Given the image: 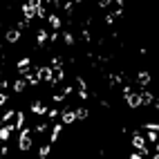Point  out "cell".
<instances>
[{
    "label": "cell",
    "instance_id": "11",
    "mask_svg": "<svg viewBox=\"0 0 159 159\" xmlns=\"http://www.w3.org/2000/svg\"><path fill=\"white\" fill-rule=\"evenodd\" d=\"M139 97H141V105H150L152 103V94L150 92H141Z\"/></svg>",
    "mask_w": 159,
    "mask_h": 159
},
{
    "label": "cell",
    "instance_id": "2",
    "mask_svg": "<svg viewBox=\"0 0 159 159\" xmlns=\"http://www.w3.org/2000/svg\"><path fill=\"white\" fill-rule=\"evenodd\" d=\"M29 148H31V130H29V128H25L23 132H20V139H18V150L27 152Z\"/></svg>",
    "mask_w": 159,
    "mask_h": 159
},
{
    "label": "cell",
    "instance_id": "10",
    "mask_svg": "<svg viewBox=\"0 0 159 159\" xmlns=\"http://www.w3.org/2000/svg\"><path fill=\"white\" fill-rule=\"evenodd\" d=\"M23 123H25V114L23 112H16V123H11L14 130H20V128H23Z\"/></svg>",
    "mask_w": 159,
    "mask_h": 159
},
{
    "label": "cell",
    "instance_id": "13",
    "mask_svg": "<svg viewBox=\"0 0 159 159\" xmlns=\"http://www.w3.org/2000/svg\"><path fill=\"white\" fill-rule=\"evenodd\" d=\"M36 34H38V36H36V40H38V45H43L45 40H47V31H43V29H38Z\"/></svg>",
    "mask_w": 159,
    "mask_h": 159
},
{
    "label": "cell",
    "instance_id": "23",
    "mask_svg": "<svg viewBox=\"0 0 159 159\" xmlns=\"http://www.w3.org/2000/svg\"><path fill=\"white\" fill-rule=\"evenodd\" d=\"M141 157H143L141 152H132V155H130V159H141Z\"/></svg>",
    "mask_w": 159,
    "mask_h": 159
},
{
    "label": "cell",
    "instance_id": "22",
    "mask_svg": "<svg viewBox=\"0 0 159 159\" xmlns=\"http://www.w3.org/2000/svg\"><path fill=\"white\" fill-rule=\"evenodd\" d=\"M5 103H7V94H0V108H2Z\"/></svg>",
    "mask_w": 159,
    "mask_h": 159
},
{
    "label": "cell",
    "instance_id": "15",
    "mask_svg": "<svg viewBox=\"0 0 159 159\" xmlns=\"http://www.w3.org/2000/svg\"><path fill=\"white\" fill-rule=\"evenodd\" d=\"M14 116H16V110H7V112L2 114V123H7V121H11Z\"/></svg>",
    "mask_w": 159,
    "mask_h": 159
},
{
    "label": "cell",
    "instance_id": "26",
    "mask_svg": "<svg viewBox=\"0 0 159 159\" xmlns=\"http://www.w3.org/2000/svg\"><path fill=\"white\" fill-rule=\"evenodd\" d=\"M116 2H119V5H123V2H125V0H116Z\"/></svg>",
    "mask_w": 159,
    "mask_h": 159
},
{
    "label": "cell",
    "instance_id": "28",
    "mask_svg": "<svg viewBox=\"0 0 159 159\" xmlns=\"http://www.w3.org/2000/svg\"><path fill=\"white\" fill-rule=\"evenodd\" d=\"M79 2H83V0H79Z\"/></svg>",
    "mask_w": 159,
    "mask_h": 159
},
{
    "label": "cell",
    "instance_id": "27",
    "mask_svg": "<svg viewBox=\"0 0 159 159\" xmlns=\"http://www.w3.org/2000/svg\"><path fill=\"white\" fill-rule=\"evenodd\" d=\"M38 159H47V157H38Z\"/></svg>",
    "mask_w": 159,
    "mask_h": 159
},
{
    "label": "cell",
    "instance_id": "12",
    "mask_svg": "<svg viewBox=\"0 0 159 159\" xmlns=\"http://www.w3.org/2000/svg\"><path fill=\"white\" fill-rule=\"evenodd\" d=\"M29 63H31V61H29L27 56H25V58H20V61H18V70H20V72H27V67H29Z\"/></svg>",
    "mask_w": 159,
    "mask_h": 159
},
{
    "label": "cell",
    "instance_id": "25",
    "mask_svg": "<svg viewBox=\"0 0 159 159\" xmlns=\"http://www.w3.org/2000/svg\"><path fill=\"white\" fill-rule=\"evenodd\" d=\"M155 148H157V152H159V141H157V143H155Z\"/></svg>",
    "mask_w": 159,
    "mask_h": 159
},
{
    "label": "cell",
    "instance_id": "7",
    "mask_svg": "<svg viewBox=\"0 0 159 159\" xmlns=\"http://www.w3.org/2000/svg\"><path fill=\"white\" fill-rule=\"evenodd\" d=\"M18 38H20V29H9L7 31V40L9 43H16Z\"/></svg>",
    "mask_w": 159,
    "mask_h": 159
},
{
    "label": "cell",
    "instance_id": "18",
    "mask_svg": "<svg viewBox=\"0 0 159 159\" xmlns=\"http://www.w3.org/2000/svg\"><path fill=\"white\" fill-rule=\"evenodd\" d=\"M76 119H88V108H79L76 110Z\"/></svg>",
    "mask_w": 159,
    "mask_h": 159
},
{
    "label": "cell",
    "instance_id": "4",
    "mask_svg": "<svg viewBox=\"0 0 159 159\" xmlns=\"http://www.w3.org/2000/svg\"><path fill=\"white\" fill-rule=\"evenodd\" d=\"M11 132H14V125H11V123H9V125H2V128H0V141H9Z\"/></svg>",
    "mask_w": 159,
    "mask_h": 159
},
{
    "label": "cell",
    "instance_id": "8",
    "mask_svg": "<svg viewBox=\"0 0 159 159\" xmlns=\"http://www.w3.org/2000/svg\"><path fill=\"white\" fill-rule=\"evenodd\" d=\"M137 79H139V83H141V85H148V83H150V74H148L146 70H141L139 74H137Z\"/></svg>",
    "mask_w": 159,
    "mask_h": 159
},
{
    "label": "cell",
    "instance_id": "9",
    "mask_svg": "<svg viewBox=\"0 0 159 159\" xmlns=\"http://www.w3.org/2000/svg\"><path fill=\"white\" fill-rule=\"evenodd\" d=\"M31 112H36V114H47V108H45V105L43 103H31Z\"/></svg>",
    "mask_w": 159,
    "mask_h": 159
},
{
    "label": "cell",
    "instance_id": "20",
    "mask_svg": "<svg viewBox=\"0 0 159 159\" xmlns=\"http://www.w3.org/2000/svg\"><path fill=\"white\" fill-rule=\"evenodd\" d=\"M58 114H61V110H56V108H52V110H47V116H49V119H56Z\"/></svg>",
    "mask_w": 159,
    "mask_h": 159
},
{
    "label": "cell",
    "instance_id": "3",
    "mask_svg": "<svg viewBox=\"0 0 159 159\" xmlns=\"http://www.w3.org/2000/svg\"><path fill=\"white\" fill-rule=\"evenodd\" d=\"M76 121V112L74 110H63L61 112V123H74Z\"/></svg>",
    "mask_w": 159,
    "mask_h": 159
},
{
    "label": "cell",
    "instance_id": "5",
    "mask_svg": "<svg viewBox=\"0 0 159 159\" xmlns=\"http://www.w3.org/2000/svg\"><path fill=\"white\" fill-rule=\"evenodd\" d=\"M125 101H128L130 108H139V105H141V97H139V94H128Z\"/></svg>",
    "mask_w": 159,
    "mask_h": 159
},
{
    "label": "cell",
    "instance_id": "19",
    "mask_svg": "<svg viewBox=\"0 0 159 159\" xmlns=\"http://www.w3.org/2000/svg\"><path fill=\"white\" fill-rule=\"evenodd\" d=\"M25 90V81H16L14 83V92H23Z\"/></svg>",
    "mask_w": 159,
    "mask_h": 159
},
{
    "label": "cell",
    "instance_id": "24",
    "mask_svg": "<svg viewBox=\"0 0 159 159\" xmlns=\"http://www.w3.org/2000/svg\"><path fill=\"white\" fill-rule=\"evenodd\" d=\"M152 159H159V152H155V155H152Z\"/></svg>",
    "mask_w": 159,
    "mask_h": 159
},
{
    "label": "cell",
    "instance_id": "6",
    "mask_svg": "<svg viewBox=\"0 0 159 159\" xmlns=\"http://www.w3.org/2000/svg\"><path fill=\"white\" fill-rule=\"evenodd\" d=\"M61 132H63V123H54V130H52V137H49V143H54V141H58V137H61Z\"/></svg>",
    "mask_w": 159,
    "mask_h": 159
},
{
    "label": "cell",
    "instance_id": "16",
    "mask_svg": "<svg viewBox=\"0 0 159 159\" xmlns=\"http://www.w3.org/2000/svg\"><path fill=\"white\" fill-rule=\"evenodd\" d=\"M49 150H52V143H45V146H40L38 155H40V157H47V155H49Z\"/></svg>",
    "mask_w": 159,
    "mask_h": 159
},
{
    "label": "cell",
    "instance_id": "1",
    "mask_svg": "<svg viewBox=\"0 0 159 159\" xmlns=\"http://www.w3.org/2000/svg\"><path fill=\"white\" fill-rule=\"evenodd\" d=\"M132 148H134L137 152H141L143 157H148V152H150V150L146 148V137L139 134V132H134V134H132Z\"/></svg>",
    "mask_w": 159,
    "mask_h": 159
},
{
    "label": "cell",
    "instance_id": "21",
    "mask_svg": "<svg viewBox=\"0 0 159 159\" xmlns=\"http://www.w3.org/2000/svg\"><path fill=\"white\" fill-rule=\"evenodd\" d=\"M63 38H65V43H67V45H72V43H74V36H72V34H65Z\"/></svg>",
    "mask_w": 159,
    "mask_h": 159
},
{
    "label": "cell",
    "instance_id": "17",
    "mask_svg": "<svg viewBox=\"0 0 159 159\" xmlns=\"http://www.w3.org/2000/svg\"><path fill=\"white\" fill-rule=\"evenodd\" d=\"M146 139H148V141H155V143H157V141H159V134H157L155 130H148V134H146Z\"/></svg>",
    "mask_w": 159,
    "mask_h": 159
},
{
    "label": "cell",
    "instance_id": "14",
    "mask_svg": "<svg viewBox=\"0 0 159 159\" xmlns=\"http://www.w3.org/2000/svg\"><path fill=\"white\" fill-rule=\"evenodd\" d=\"M49 25H52V27H54V29H58V27H61V18H58V16H54V14H52V16H49Z\"/></svg>",
    "mask_w": 159,
    "mask_h": 159
}]
</instances>
